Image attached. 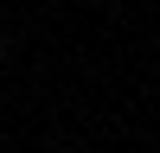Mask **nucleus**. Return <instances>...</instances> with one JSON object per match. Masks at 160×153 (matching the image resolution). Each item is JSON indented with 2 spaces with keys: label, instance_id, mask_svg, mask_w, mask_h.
<instances>
[{
  "label": "nucleus",
  "instance_id": "nucleus-1",
  "mask_svg": "<svg viewBox=\"0 0 160 153\" xmlns=\"http://www.w3.org/2000/svg\"><path fill=\"white\" fill-rule=\"evenodd\" d=\"M0 45H7V38H0Z\"/></svg>",
  "mask_w": 160,
  "mask_h": 153
}]
</instances>
